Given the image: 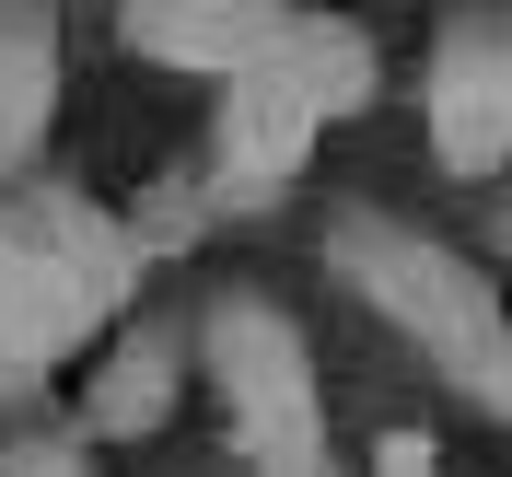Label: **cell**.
<instances>
[{"label":"cell","instance_id":"obj_4","mask_svg":"<svg viewBox=\"0 0 512 477\" xmlns=\"http://www.w3.org/2000/svg\"><path fill=\"white\" fill-rule=\"evenodd\" d=\"M431 466H443L431 431H384V443H373V477H431Z\"/></svg>","mask_w":512,"mask_h":477},{"label":"cell","instance_id":"obj_2","mask_svg":"<svg viewBox=\"0 0 512 477\" xmlns=\"http://www.w3.org/2000/svg\"><path fill=\"white\" fill-rule=\"evenodd\" d=\"M163 408H175V338H117L105 350V373L82 384V431L94 443H140V431H163Z\"/></svg>","mask_w":512,"mask_h":477},{"label":"cell","instance_id":"obj_1","mask_svg":"<svg viewBox=\"0 0 512 477\" xmlns=\"http://www.w3.org/2000/svg\"><path fill=\"white\" fill-rule=\"evenodd\" d=\"M419 117H431V163L466 175V187L512 163V24L501 12H454L443 24L431 82H419Z\"/></svg>","mask_w":512,"mask_h":477},{"label":"cell","instance_id":"obj_5","mask_svg":"<svg viewBox=\"0 0 512 477\" xmlns=\"http://www.w3.org/2000/svg\"><path fill=\"white\" fill-rule=\"evenodd\" d=\"M0 477H94V466H82V443H12Z\"/></svg>","mask_w":512,"mask_h":477},{"label":"cell","instance_id":"obj_6","mask_svg":"<svg viewBox=\"0 0 512 477\" xmlns=\"http://www.w3.org/2000/svg\"><path fill=\"white\" fill-rule=\"evenodd\" d=\"M256 477H338V466H326V454H303V466H256Z\"/></svg>","mask_w":512,"mask_h":477},{"label":"cell","instance_id":"obj_3","mask_svg":"<svg viewBox=\"0 0 512 477\" xmlns=\"http://www.w3.org/2000/svg\"><path fill=\"white\" fill-rule=\"evenodd\" d=\"M47 82H59L47 12H35V0H0V163L35 152V128H47Z\"/></svg>","mask_w":512,"mask_h":477}]
</instances>
